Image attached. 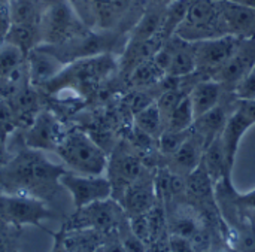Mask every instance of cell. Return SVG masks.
Wrapping results in <instances>:
<instances>
[{
    "label": "cell",
    "mask_w": 255,
    "mask_h": 252,
    "mask_svg": "<svg viewBox=\"0 0 255 252\" xmlns=\"http://www.w3.org/2000/svg\"><path fill=\"white\" fill-rule=\"evenodd\" d=\"M66 167L48 160L42 151L30 149L19 152L9 161L4 172V182L10 191L42 199L43 194L54 193L55 185H60V178ZM43 200V199H42Z\"/></svg>",
    "instance_id": "6da1fadb"
},
{
    "label": "cell",
    "mask_w": 255,
    "mask_h": 252,
    "mask_svg": "<svg viewBox=\"0 0 255 252\" xmlns=\"http://www.w3.org/2000/svg\"><path fill=\"white\" fill-rule=\"evenodd\" d=\"M185 179H187V194L190 197L203 203H208V200L214 199V191H212L214 182L202 163Z\"/></svg>",
    "instance_id": "d4e9b609"
},
{
    "label": "cell",
    "mask_w": 255,
    "mask_h": 252,
    "mask_svg": "<svg viewBox=\"0 0 255 252\" xmlns=\"http://www.w3.org/2000/svg\"><path fill=\"white\" fill-rule=\"evenodd\" d=\"M108 178L112 185V196L121 194L143 175L142 160L130 151H117L108 163Z\"/></svg>",
    "instance_id": "8fae6325"
},
{
    "label": "cell",
    "mask_w": 255,
    "mask_h": 252,
    "mask_svg": "<svg viewBox=\"0 0 255 252\" xmlns=\"http://www.w3.org/2000/svg\"><path fill=\"white\" fill-rule=\"evenodd\" d=\"M255 66V37H242L238 49L230 60L214 75L212 79L223 84L226 88L235 87L251 73Z\"/></svg>",
    "instance_id": "30bf717a"
},
{
    "label": "cell",
    "mask_w": 255,
    "mask_h": 252,
    "mask_svg": "<svg viewBox=\"0 0 255 252\" xmlns=\"http://www.w3.org/2000/svg\"><path fill=\"white\" fill-rule=\"evenodd\" d=\"M69 172L88 176H102L108 170L109 158L103 148L85 131L73 128L66 131L55 149Z\"/></svg>",
    "instance_id": "7a4b0ae2"
},
{
    "label": "cell",
    "mask_w": 255,
    "mask_h": 252,
    "mask_svg": "<svg viewBox=\"0 0 255 252\" xmlns=\"http://www.w3.org/2000/svg\"><path fill=\"white\" fill-rule=\"evenodd\" d=\"M24 78L28 79L27 54L7 40L0 42V79L18 85Z\"/></svg>",
    "instance_id": "ac0fdd59"
},
{
    "label": "cell",
    "mask_w": 255,
    "mask_h": 252,
    "mask_svg": "<svg viewBox=\"0 0 255 252\" xmlns=\"http://www.w3.org/2000/svg\"><path fill=\"white\" fill-rule=\"evenodd\" d=\"M242 37L235 34H226L214 39H206L194 42L196 49V64L199 75H214L230 60L241 43Z\"/></svg>",
    "instance_id": "9c48e42d"
},
{
    "label": "cell",
    "mask_w": 255,
    "mask_h": 252,
    "mask_svg": "<svg viewBox=\"0 0 255 252\" xmlns=\"http://www.w3.org/2000/svg\"><path fill=\"white\" fill-rule=\"evenodd\" d=\"M202 164L205 166L208 175L211 176L214 185L221 182L223 179H230V173L227 170V163H226V154H224V146L221 136H218L203 152L202 157Z\"/></svg>",
    "instance_id": "7402d4cb"
},
{
    "label": "cell",
    "mask_w": 255,
    "mask_h": 252,
    "mask_svg": "<svg viewBox=\"0 0 255 252\" xmlns=\"http://www.w3.org/2000/svg\"><path fill=\"white\" fill-rule=\"evenodd\" d=\"M155 6H160V7H167L169 4H172L173 1L176 0H151Z\"/></svg>",
    "instance_id": "74e56055"
},
{
    "label": "cell",
    "mask_w": 255,
    "mask_h": 252,
    "mask_svg": "<svg viewBox=\"0 0 255 252\" xmlns=\"http://www.w3.org/2000/svg\"><path fill=\"white\" fill-rule=\"evenodd\" d=\"M187 42H200L232 34L220 0H191L175 33Z\"/></svg>",
    "instance_id": "3957f363"
},
{
    "label": "cell",
    "mask_w": 255,
    "mask_h": 252,
    "mask_svg": "<svg viewBox=\"0 0 255 252\" xmlns=\"http://www.w3.org/2000/svg\"><path fill=\"white\" fill-rule=\"evenodd\" d=\"M236 106H238L245 115H248V117L254 121L255 124V99H251V100H239V99H238Z\"/></svg>",
    "instance_id": "d590c367"
},
{
    "label": "cell",
    "mask_w": 255,
    "mask_h": 252,
    "mask_svg": "<svg viewBox=\"0 0 255 252\" xmlns=\"http://www.w3.org/2000/svg\"><path fill=\"white\" fill-rule=\"evenodd\" d=\"M238 103V102H236ZM255 126L254 121L245 115L238 106L233 109L232 115L229 117V121L221 133V140L224 146V154H226V163H227V170L232 175V170L235 167L236 155L239 152V145L244 137V134Z\"/></svg>",
    "instance_id": "5bb4252c"
},
{
    "label": "cell",
    "mask_w": 255,
    "mask_h": 252,
    "mask_svg": "<svg viewBox=\"0 0 255 252\" xmlns=\"http://www.w3.org/2000/svg\"><path fill=\"white\" fill-rule=\"evenodd\" d=\"M134 126L139 133L151 139H158L161 136V133L164 131V124L155 102L134 114Z\"/></svg>",
    "instance_id": "cb8c5ba5"
},
{
    "label": "cell",
    "mask_w": 255,
    "mask_h": 252,
    "mask_svg": "<svg viewBox=\"0 0 255 252\" xmlns=\"http://www.w3.org/2000/svg\"><path fill=\"white\" fill-rule=\"evenodd\" d=\"M230 252H239V251H238V250H232V251H230Z\"/></svg>",
    "instance_id": "60d3db41"
},
{
    "label": "cell",
    "mask_w": 255,
    "mask_h": 252,
    "mask_svg": "<svg viewBox=\"0 0 255 252\" xmlns=\"http://www.w3.org/2000/svg\"><path fill=\"white\" fill-rule=\"evenodd\" d=\"M224 19L232 34L239 37H255V9L229 0H220Z\"/></svg>",
    "instance_id": "ffe728a7"
},
{
    "label": "cell",
    "mask_w": 255,
    "mask_h": 252,
    "mask_svg": "<svg viewBox=\"0 0 255 252\" xmlns=\"http://www.w3.org/2000/svg\"><path fill=\"white\" fill-rule=\"evenodd\" d=\"M230 105L223 103V100L209 112L203 114L202 117L196 118L194 124H193V130L203 139L205 143V149L218 137L221 136L229 117L232 115L233 111H229Z\"/></svg>",
    "instance_id": "d6986e66"
},
{
    "label": "cell",
    "mask_w": 255,
    "mask_h": 252,
    "mask_svg": "<svg viewBox=\"0 0 255 252\" xmlns=\"http://www.w3.org/2000/svg\"><path fill=\"white\" fill-rule=\"evenodd\" d=\"M112 235H109V241H105L103 247H102V252H126L124 251V247L121 244V239H117L115 238V233H114V238H111Z\"/></svg>",
    "instance_id": "e575fe53"
},
{
    "label": "cell",
    "mask_w": 255,
    "mask_h": 252,
    "mask_svg": "<svg viewBox=\"0 0 255 252\" xmlns=\"http://www.w3.org/2000/svg\"><path fill=\"white\" fill-rule=\"evenodd\" d=\"M4 155H6V151H4V140L0 137V161L4 160Z\"/></svg>",
    "instance_id": "f35d334b"
},
{
    "label": "cell",
    "mask_w": 255,
    "mask_h": 252,
    "mask_svg": "<svg viewBox=\"0 0 255 252\" xmlns=\"http://www.w3.org/2000/svg\"><path fill=\"white\" fill-rule=\"evenodd\" d=\"M103 235L96 230H63L55 235L54 252H102Z\"/></svg>",
    "instance_id": "e0dca14e"
},
{
    "label": "cell",
    "mask_w": 255,
    "mask_h": 252,
    "mask_svg": "<svg viewBox=\"0 0 255 252\" xmlns=\"http://www.w3.org/2000/svg\"><path fill=\"white\" fill-rule=\"evenodd\" d=\"M203 152H205L203 139L191 127V133H190L188 139L178 148L176 152H173L170 157H167L169 158L167 169L173 173H178V175L187 178L202 163Z\"/></svg>",
    "instance_id": "2e32d148"
},
{
    "label": "cell",
    "mask_w": 255,
    "mask_h": 252,
    "mask_svg": "<svg viewBox=\"0 0 255 252\" xmlns=\"http://www.w3.org/2000/svg\"><path fill=\"white\" fill-rule=\"evenodd\" d=\"M64 67L66 63L45 45H37L27 52L28 82L34 87H46L64 70Z\"/></svg>",
    "instance_id": "7c38bea8"
},
{
    "label": "cell",
    "mask_w": 255,
    "mask_h": 252,
    "mask_svg": "<svg viewBox=\"0 0 255 252\" xmlns=\"http://www.w3.org/2000/svg\"><path fill=\"white\" fill-rule=\"evenodd\" d=\"M66 131L61 123L49 112L37 114L27 131L25 143L30 149L51 151L57 149Z\"/></svg>",
    "instance_id": "4fadbf2b"
},
{
    "label": "cell",
    "mask_w": 255,
    "mask_h": 252,
    "mask_svg": "<svg viewBox=\"0 0 255 252\" xmlns=\"http://www.w3.org/2000/svg\"><path fill=\"white\" fill-rule=\"evenodd\" d=\"M169 245H170V251L172 252H196L190 239L178 236V235L170 236Z\"/></svg>",
    "instance_id": "d6a6232c"
},
{
    "label": "cell",
    "mask_w": 255,
    "mask_h": 252,
    "mask_svg": "<svg viewBox=\"0 0 255 252\" xmlns=\"http://www.w3.org/2000/svg\"><path fill=\"white\" fill-rule=\"evenodd\" d=\"M190 133H191V128L190 130H185V131H169V130H164L161 133V136L158 137L160 152L164 157H170L188 139Z\"/></svg>",
    "instance_id": "83f0119b"
},
{
    "label": "cell",
    "mask_w": 255,
    "mask_h": 252,
    "mask_svg": "<svg viewBox=\"0 0 255 252\" xmlns=\"http://www.w3.org/2000/svg\"><path fill=\"white\" fill-rule=\"evenodd\" d=\"M235 202L238 203V206L255 214V190H251V191L244 193V194L235 193Z\"/></svg>",
    "instance_id": "836d02e7"
},
{
    "label": "cell",
    "mask_w": 255,
    "mask_h": 252,
    "mask_svg": "<svg viewBox=\"0 0 255 252\" xmlns=\"http://www.w3.org/2000/svg\"><path fill=\"white\" fill-rule=\"evenodd\" d=\"M12 15L7 1H0V42H3L12 27Z\"/></svg>",
    "instance_id": "1f68e13d"
},
{
    "label": "cell",
    "mask_w": 255,
    "mask_h": 252,
    "mask_svg": "<svg viewBox=\"0 0 255 252\" xmlns=\"http://www.w3.org/2000/svg\"><path fill=\"white\" fill-rule=\"evenodd\" d=\"M229 1H233V3H238V4L248 6V7H254L255 9V0H229Z\"/></svg>",
    "instance_id": "8d00e7d4"
},
{
    "label": "cell",
    "mask_w": 255,
    "mask_h": 252,
    "mask_svg": "<svg viewBox=\"0 0 255 252\" xmlns=\"http://www.w3.org/2000/svg\"><path fill=\"white\" fill-rule=\"evenodd\" d=\"M49 218H54V212L42 199L18 193L0 194V220L13 227L40 226Z\"/></svg>",
    "instance_id": "52a82bcc"
},
{
    "label": "cell",
    "mask_w": 255,
    "mask_h": 252,
    "mask_svg": "<svg viewBox=\"0 0 255 252\" xmlns=\"http://www.w3.org/2000/svg\"><path fill=\"white\" fill-rule=\"evenodd\" d=\"M16 230L18 227H13L0 220V252H16Z\"/></svg>",
    "instance_id": "f546056e"
},
{
    "label": "cell",
    "mask_w": 255,
    "mask_h": 252,
    "mask_svg": "<svg viewBox=\"0 0 255 252\" xmlns=\"http://www.w3.org/2000/svg\"><path fill=\"white\" fill-rule=\"evenodd\" d=\"M224 90L226 87L212 78H206V79L196 82L188 93L191 105H193L194 117L199 118L203 114L214 109L223 100Z\"/></svg>",
    "instance_id": "44dd1931"
},
{
    "label": "cell",
    "mask_w": 255,
    "mask_h": 252,
    "mask_svg": "<svg viewBox=\"0 0 255 252\" xmlns=\"http://www.w3.org/2000/svg\"><path fill=\"white\" fill-rule=\"evenodd\" d=\"M60 185L69 191L76 209L112 197V185L105 175L88 176L66 170L60 178Z\"/></svg>",
    "instance_id": "ba28073f"
},
{
    "label": "cell",
    "mask_w": 255,
    "mask_h": 252,
    "mask_svg": "<svg viewBox=\"0 0 255 252\" xmlns=\"http://www.w3.org/2000/svg\"><path fill=\"white\" fill-rule=\"evenodd\" d=\"M118 63L115 57L109 52L84 57L66 64L64 70L51 81L46 87L54 90H67V91H87L96 88L102 81L111 76Z\"/></svg>",
    "instance_id": "277c9868"
},
{
    "label": "cell",
    "mask_w": 255,
    "mask_h": 252,
    "mask_svg": "<svg viewBox=\"0 0 255 252\" xmlns=\"http://www.w3.org/2000/svg\"><path fill=\"white\" fill-rule=\"evenodd\" d=\"M194 121H196V117H194L193 105H191L190 96L187 94L175 108L172 117L169 118L166 130H169V131H185V130H190L193 127Z\"/></svg>",
    "instance_id": "4316f807"
},
{
    "label": "cell",
    "mask_w": 255,
    "mask_h": 252,
    "mask_svg": "<svg viewBox=\"0 0 255 252\" xmlns=\"http://www.w3.org/2000/svg\"><path fill=\"white\" fill-rule=\"evenodd\" d=\"M85 33L69 0H46L39 19V45H61Z\"/></svg>",
    "instance_id": "5b68a950"
},
{
    "label": "cell",
    "mask_w": 255,
    "mask_h": 252,
    "mask_svg": "<svg viewBox=\"0 0 255 252\" xmlns=\"http://www.w3.org/2000/svg\"><path fill=\"white\" fill-rule=\"evenodd\" d=\"M121 244L124 247L126 252H148V247L143 241H140L137 236H134L128 227V230L123 235Z\"/></svg>",
    "instance_id": "4dcf8cb0"
},
{
    "label": "cell",
    "mask_w": 255,
    "mask_h": 252,
    "mask_svg": "<svg viewBox=\"0 0 255 252\" xmlns=\"http://www.w3.org/2000/svg\"><path fill=\"white\" fill-rule=\"evenodd\" d=\"M16 124V117L9 103L0 102V137L6 140V136L10 134Z\"/></svg>",
    "instance_id": "f1b7e54d"
},
{
    "label": "cell",
    "mask_w": 255,
    "mask_h": 252,
    "mask_svg": "<svg viewBox=\"0 0 255 252\" xmlns=\"http://www.w3.org/2000/svg\"><path fill=\"white\" fill-rule=\"evenodd\" d=\"M117 202L121 205L128 218L148 214L158 202L154 188V181L146 182L142 178H139L121 194V197Z\"/></svg>",
    "instance_id": "9a60e30c"
},
{
    "label": "cell",
    "mask_w": 255,
    "mask_h": 252,
    "mask_svg": "<svg viewBox=\"0 0 255 252\" xmlns=\"http://www.w3.org/2000/svg\"><path fill=\"white\" fill-rule=\"evenodd\" d=\"M126 212L117 200L96 202L76 212L64 223L63 230H96L103 236L118 233Z\"/></svg>",
    "instance_id": "8992f818"
},
{
    "label": "cell",
    "mask_w": 255,
    "mask_h": 252,
    "mask_svg": "<svg viewBox=\"0 0 255 252\" xmlns=\"http://www.w3.org/2000/svg\"><path fill=\"white\" fill-rule=\"evenodd\" d=\"M215 252H230V251H226V250H218V251Z\"/></svg>",
    "instance_id": "ab89813d"
},
{
    "label": "cell",
    "mask_w": 255,
    "mask_h": 252,
    "mask_svg": "<svg viewBox=\"0 0 255 252\" xmlns=\"http://www.w3.org/2000/svg\"><path fill=\"white\" fill-rule=\"evenodd\" d=\"M166 73L160 69L155 60L146 58L136 64L128 73V84L134 88H154L163 82Z\"/></svg>",
    "instance_id": "603a6c76"
},
{
    "label": "cell",
    "mask_w": 255,
    "mask_h": 252,
    "mask_svg": "<svg viewBox=\"0 0 255 252\" xmlns=\"http://www.w3.org/2000/svg\"><path fill=\"white\" fill-rule=\"evenodd\" d=\"M9 7L13 24H28L39 27L42 12L39 0H9Z\"/></svg>",
    "instance_id": "484cf974"
}]
</instances>
